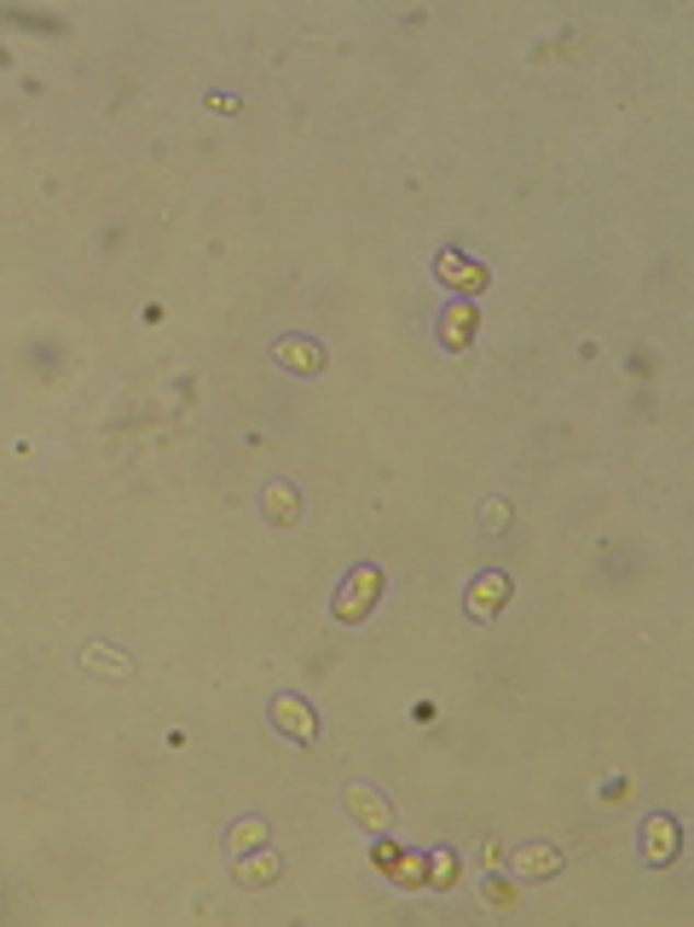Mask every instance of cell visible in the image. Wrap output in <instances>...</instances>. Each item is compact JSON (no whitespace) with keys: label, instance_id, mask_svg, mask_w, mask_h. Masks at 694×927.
Returning <instances> with one entry per match:
<instances>
[{"label":"cell","instance_id":"6da1fadb","mask_svg":"<svg viewBox=\"0 0 694 927\" xmlns=\"http://www.w3.org/2000/svg\"><path fill=\"white\" fill-rule=\"evenodd\" d=\"M377 597H382V574L371 569V562H365V569H354V574L342 580V592H336V620H347V627H354V620L371 615Z\"/></svg>","mask_w":694,"mask_h":927},{"label":"cell","instance_id":"7a4b0ae2","mask_svg":"<svg viewBox=\"0 0 694 927\" xmlns=\"http://www.w3.org/2000/svg\"><path fill=\"white\" fill-rule=\"evenodd\" d=\"M347 812H354V823H365L371 835H388L394 829V805H388L382 789H371V782H347Z\"/></svg>","mask_w":694,"mask_h":927},{"label":"cell","instance_id":"9c48e42d","mask_svg":"<svg viewBox=\"0 0 694 927\" xmlns=\"http://www.w3.org/2000/svg\"><path fill=\"white\" fill-rule=\"evenodd\" d=\"M278 852H243V858H232V881H243V886H267V881H278Z\"/></svg>","mask_w":694,"mask_h":927},{"label":"cell","instance_id":"7c38bea8","mask_svg":"<svg viewBox=\"0 0 694 927\" xmlns=\"http://www.w3.org/2000/svg\"><path fill=\"white\" fill-rule=\"evenodd\" d=\"M81 667H88V673H105V678H128L134 661L116 655V650H105V643H93V650H81Z\"/></svg>","mask_w":694,"mask_h":927},{"label":"cell","instance_id":"52a82bcc","mask_svg":"<svg viewBox=\"0 0 694 927\" xmlns=\"http://www.w3.org/2000/svg\"><path fill=\"white\" fill-rule=\"evenodd\" d=\"M504 603H509V580L504 574H481L475 586H469V615L475 620H493Z\"/></svg>","mask_w":694,"mask_h":927},{"label":"cell","instance_id":"5b68a950","mask_svg":"<svg viewBox=\"0 0 694 927\" xmlns=\"http://www.w3.org/2000/svg\"><path fill=\"white\" fill-rule=\"evenodd\" d=\"M273 359H278L284 371H296V377L324 371V348H319V342H308V336H284L278 348H273Z\"/></svg>","mask_w":694,"mask_h":927},{"label":"cell","instance_id":"30bf717a","mask_svg":"<svg viewBox=\"0 0 694 927\" xmlns=\"http://www.w3.org/2000/svg\"><path fill=\"white\" fill-rule=\"evenodd\" d=\"M261 505H267V516L278 522V528H290V522L301 516V493L290 488V481H273V488L261 493Z\"/></svg>","mask_w":694,"mask_h":927},{"label":"cell","instance_id":"8fae6325","mask_svg":"<svg viewBox=\"0 0 694 927\" xmlns=\"http://www.w3.org/2000/svg\"><path fill=\"white\" fill-rule=\"evenodd\" d=\"M255 846H267V817H238L227 829V858H243Z\"/></svg>","mask_w":694,"mask_h":927},{"label":"cell","instance_id":"4fadbf2b","mask_svg":"<svg viewBox=\"0 0 694 927\" xmlns=\"http://www.w3.org/2000/svg\"><path fill=\"white\" fill-rule=\"evenodd\" d=\"M469 336H475V313H469V308H446L440 313V342H446V348H463Z\"/></svg>","mask_w":694,"mask_h":927},{"label":"cell","instance_id":"277c9868","mask_svg":"<svg viewBox=\"0 0 694 927\" xmlns=\"http://www.w3.org/2000/svg\"><path fill=\"white\" fill-rule=\"evenodd\" d=\"M273 724H278V731H290L296 742L319 736V719H313V708L301 696H273Z\"/></svg>","mask_w":694,"mask_h":927},{"label":"cell","instance_id":"8992f818","mask_svg":"<svg viewBox=\"0 0 694 927\" xmlns=\"http://www.w3.org/2000/svg\"><path fill=\"white\" fill-rule=\"evenodd\" d=\"M435 273H440L452 290H469V296H475V290H486V267H481V261H463L458 250H446V255L435 261Z\"/></svg>","mask_w":694,"mask_h":927},{"label":"cell","instance_id":"5bb4252c","mask_svg":"<svg viewBox=\"0 0 694 927\" xmlns=\"http://www.w3.org/2000/svg\"><path fill=\"white\" fill-rule=\"evenodd\" d=\"M481 528H486V534H504V528H509V505H504V499H486V505H481Z\"/></svg>","mask_w":694,"mask_h":927},{"label":"cell","instance_id":"3957f363","mask_svg":"<svg viewBox=\"0 0 694 927\" xmlns=\"http://www.w3.org/2000/svg\"><path fill=\"white\" fill-rule=\"evenodd\" d=\"M556 870H562L556 846H516V852H509V876H521V881H550Z\"/></svg>","mask_w":694,"mask_h":927},{"label":"cell","instance_id":"ba28073f","mask_svg":"<svg viewBox=\"0 0 694 927\" xmlns=\"http://www.w3.org/2000/svg\"><path fill=\"white\" fill-rule=\"evenodd\" d=\"M643 858L648 863H671V858H678V823H671V817H648L643 823Z\"/></svg>","mask_w":694,"mask_h":927}]
</instances>
